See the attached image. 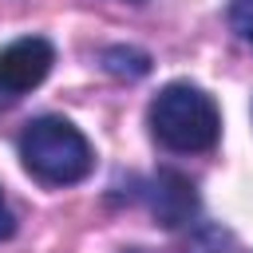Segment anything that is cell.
Instances as JSON below:
<instances>
[{"label":"cell","mask_w":253,"mask_h":253,"mask_svg":"<svg viewBox=\"0 0 253 253\" xmlns=\"http://www.w3.org/2000/svg\"><path fill=\"white\" fill-rule=\"evenodd\" d=\"M146 123H150L154 142L166 146L170 154H206L221 138V111L213 95L190 79L166 83L150 99Z\"/></svg>","instance_id":"cell-1"},{"label":"cell","mask_w":253,"mask_h":253,"mask_svg":"<svg viewBox=\"0 0 253 253\" xmlns=\"http://www.w3.org/2000/svg\"><path fill=\"white\" fill-rule=\"evenodd\" d=\"M16 150H20V162L24 170L43 182V186H75L91 174L95 166V154H91V142L87 134L59 119V115H40L32 119L20 138H16Z\"/></svg>","instance_id":"cell-2"},{"label":"cell","mask_w":253,"mask_h":253,"mask_svg":"<svg viewBox=\"0 0 253 253\" xmlns=\"http://www.w3.org/2000/svg\"><path fill=\"white\" fill-rule=\"evenodd\" d=\"M134 198L150 210V217L162 225V229H182V225H194L198 210H202V198H198V186L190 174L182 170H154L150 178L134 182Z\"/></svg>","instance_id":"cell-3"},{"label":"cell","mask_w":253,"mask_h":253,"mask_svg":"<svg viewBox=\"0 0 253 253\" xmlns=\"http://www.w3.org/2000/svg\"><path fill=\"white\" fill-rule=\"evenodd\" d=\"M55 63V47L43 36H24L0 47V95L4 99H20L32 87H40L47 79Z\"/></svg>","instance_id":"cell-4"},{"label":"cell","mask_w":253,"mask_h":253,"mask_svg":"<svg viewBox=\"0 0 253 253\" xmlns=\"http://www.w3.org/2000/svg\"><path fill=\"white\" fill-rule=\"evenodd\" d=\"M103 67H107L115 79L134 83V79L150 75V55H146L142 47H130V43H111V47H103Z\"/></svg>","instance_id":"cell-5"},{"label":"cell","mask_w":253,"mask_h":253,"mask_svg":"<svg viewBox=\"0 0 253 253\" xmlns=\"http://www.w3.org/2000/svg\"><path fill=\"white\" fill-rule=\"evenodd\" d=\"M225 20H229L233 36L253 47V0H229L225 4Z\"/></svg>","instance_id":"cell-6"},{"label":"cell","mask_w":253,"mask_h":253,"mask_svg":"<svg viewBox=\"0 0 253 253\" xmlns=\"http://www.w3.org/2000/svg\"><path fill=\"white\" fill-rule=\"evenodd\" d=\"M194 253H237L233 249V233L221 225H202L194 237Z\"/></svg>","instance_id":"cell-7"},{"label":"cell","mask_w":253,"mask_h":253,"mask_svg":"<svg viewBox=\"0 0 253 253\" xmlns=\"http://www.w3.org/2000/svg\"><path fill=\"white\" fill-rule=\"evenodd\" d=\"M12 233H16V213H12V206H8V198L0 190V241H8Z\"/></svg>","instance_id":"cell-8"},{"label":"cell","mask_w":253,"mask_h":253,"mask_svg":"<svg viewBox=\"0 0 253 253\" xmlns=\"http://www.w3.org/2000/svg\"><path fill=\"white\" fill-rule=\"evenodd\" d=\"M123 253H150V249H138V245H130V249H123Z\"/></svg>","instance_id":"cell-9"},{"label":"cell","mask_w":253,"mask_h":253,"mask_svg":"<svg viewBox=\"0 0 253 253\" xmlns=\"http://www.w3.org/2000/svg\"><path fill=\"white\" fill-rule=\"evenodd\" d=\"M130 4H142V0H130Z\"/></svg>","instance_id":"cell-10"}]
</instances>
